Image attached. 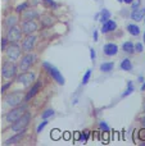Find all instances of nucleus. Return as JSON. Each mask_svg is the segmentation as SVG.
<instances>
[{"instance_id": "30", "label": "nucleus", "mask_w": 145, "mask_h": 146, "mask_svg": "<svg viewBox=\"0 0 145 146\" xmlns=\"http://www.w3.org/2000/svg\"><path fill=\"white\" fill-rule=\"evenodd\" d=\"M27 8H28V4H27V3H22V4H19L17 8H15V10H17L18 13H21V12H25Z\"/></svg>"}, {"instance_id": "9", "label": "nucleus", "mask_w": 145, "mask_h": 146, "mask_svg": "<svg viewBox=\"0 0 145 146\" xmlns=\"http://www.w3.org/2000/svg\"><path fill=\"white\" fill-rule=\"evenodd\" d=\"M33 62H35V55L31 53L26 54L19 62V69L21 71H27V69L33 64Z\"/></svg>"}, {"instance_id": "14", "label": "nucleus", "mask_w": 145, "mask_h": 146, "mask_svg": "<svg viewBox=\"0 0 145 146\" xmlns=\"http://www.w3.org/2000/svg\"><path fill=\"white\" fill-rule=\"evenodd\" d=\"M117 28V23L112 19H108L107 22L103 23V27H102V32L103 33H108L110 31H114Z\"/></svg>"}, {"instance_id": "25", "label": "nucleus", "mask_w": 145, "mask_h": 146, "mask_svg": "<svg viewBox=\"0 0 145 146\" xmlns=\"http://www.w3.org/2000/svg\"><path fill=\"white\" fill-rule=\"evenodd\" d=\"M113 68H114V64L112 62H107V63H103L100 66V71L102 72H110Z\"/></svg>"}, {"instance_id": "42", "label": "nucleus", "mask_w": 145, "mask_h": 146, "mask_svg": "<svg viewBox=\"0 0 145 146\" xmlns=\"http://www.w3.org/2000/svg\"><path fill=\"white\" fill-rule=\"evenodd\" d=\"M144 90H145V83H144L143 86H141V91H144Z\"/></svg>"}, {"instance_id": "36", "label": "nucleus", "mask_w": 145, "mask_h": 146, "mask_svg": "<svg viewBox=\"0 0 145 146\" xmlns=\"http://www.w3.org/2000/svg\"><path fill=\"white\" fill-rule=\"evenodd\" d=\"M44 1H46V3H48V4H49V5H53V7H57V4H55V3L53 1V0H44Z\"/></svg>"}, {"instance_id": "15", "label": "nucleus", "mask_w": 145, "mask_h": 146, "mask_svg": "<svg viewBox=\"0 0 145 146\" xmlns=\"http://www.w3.org/2000/svg\"><path fill=\"white\" fill-rule=\"evenodd\" d=\"M25 136V131H21V132H18L17 135H14L13 137H10V139H8L7 141L4 142V145H7V146H9V145H15V144H18V142L22 140V137Z\"/></svg>"}, {"instance_id": "11", "label": "nucleus", "mask_w": 145, "mask_h": 146, "mask_svg": "<svg viewBox=\"0 0 145 146\" xmlns=\"http://www.w3.org/2000/svg\"><path fill=\"white\" fill-rule=\"evenodd\" d=\"M33 80H35V74L31 72H23L21 76H18L17 81L19 83H22L23 86H28L31 85V83L33 82Z\"/></svg>"}, {"instance_id": "3", "label": "nucleus", "mask_w": 145, "mask_h": 146, "mask_svg": "<svg viewBox=\"0 0 145 146\" xmlns=\"http://www.w3.org/2000/svg\"><path fill=\"white\" fill-rule=\"evenodd\" d=\"M1 74L5 80H13L17 74V66L14 64L13 60L9 62H5L3 64V68H1Z\"/></svg>"}, {"instance_id": "29", "label": "nucleus", "mask_w": 145, "mask_h": 146, "mask_svg": "<svg viewBox=\"0 0 145 146\" xmlns=\"http://www.w3.org/2000/svg\"><path fill=\"white\" fill-rule=\"evenodd\" d=\"M90 77H91V69H87L86 73L84 74V77H82V85H86L89 82Z\"/></svg>"}, {"instance_id": "7", "label": "nucleus", "mask_w": 145, "mask_h": 146, "mask_svg": "<svg viewBox=\"0 0 145 146\" xmlns=\"http://www.w3.org/2000/svg\"><path fill=\"white\" fill-rule=\"evenodd\" d=\"M5 38L8 40V42H17V41H19L22 38V30L18 28L17 26L8 28Z\"/></svg>"}, {"instance_id": "40", "label": "nucleus", "mask_w": 145, "mask_h": 146, "mask_svg": "<svg viewBox=\"0 0 145 146\" xmlns=\"http://www.w3.org/2000/svg\"><path fill=\"white\" fill-rule=\"evenodd\" d=\"M141 124H143V127L145 128V115L143 117V118H141Z\"/></svg>"}, {"instance_id": "38", "label": "nucleus", "mask_w": 145, "mask_h": 146, "mask_svg": "<svg viewBox=\"0 0 145 146\" xmlns=\"http://www.w3.org/2000/svg\"><path fill=\"white\" fill-rule=\"evenodd\" d=\"M140 139H141V140H143V139L145 140V129H144V131H141V133H140Z\"/></svg>"}, {"instance_id": "41", "label": "nucleus", "mask_w": 145, "mask_h": 146, "mask_svg": "<svg viewBox=\"0 0 145 146\" xmlns=\"http://www.w3.org/2000/svg\"><path fill=\"white\" fill-rule=\"evenodd\" d=\"M94 40L98 41V32H94Z\"/></svg>"}, {"instance_id": "43", "label": "nucleus", "mask_w": 145, "mask_h": 146, "mask_svg": "<svg viewBox=\"0 0 145 146\" xmlns=\"http://www.w3.org/2000/svg\"><path fill=\"white\" fill-rule=\"evenodd\" d=\"M117 1H120V3H123V0H117Z\"/></svg>"}, {"instance_id": "8", "label": "nucleus", "mask_w": 145, "mask_h": 146, "mask_svg": "<svg viewBox=\"0 0 145 146\" xmlns=\"http://www.w3.org/2000/svg\"><path fill=\"white\" fill-rule=\"evenodd\" d=\"M37 30H39V26L33 19L25 21L22 25V33H26V35H31V33L36 32Z\"/></svg>"}, {"instance_id": "4", "label": "nucleus", "mask_w": 145, "mask_h": 146, "mask_svg": "<svg viewBox=\"0 0 145 146\" xmlns=\"http://www.w3.org/2000/svg\"><path fill=\"white\" fill-rule=\"evenodd\" d=\"M26 109H27V106H26V105L14 106L12 110L8 111V113L5 114V121L9 122V123H13V122H15L21 115H22V114L26 113Z\"/></svg>"}, {"instance_id": "22", "label": "nucleus", "mask_w": 145, "mask_h": 146, "mask_svg": "<svg viewBox=\"0 0 145 146\" xmlns=\"http://www.w3.org/2000/svg\"><path fill=\"white\" fill-rule=\"evenodd\" d=\"M127 31L132 36H139V33H140V28H139V26H136V25H128Z\"/></svg>"}, {"instance_id": "13", "label": "nucleus", "mask_w": 145, "mask_h": 146, "mask_svg": "<svg viewBox=\"0 0 145 146\" xmlns=\"http://www.w3.org/2000/svg\"><path fill=\"white\" fill-rule=\"evenodd\" d=\"M103 51H104V54L107 56H113L116 55V54L118 53V46L116 45V44H107V45H104V48H103Z\"/></svg>"}, {"instance_id": "32", "label": "nucleus", "mask_w": 145, "mask_h": 146, "mask_svg": "<svg viewBox=\"0 0 145 146\" xmlns=\"http://www.w3.org/2000/svg\"><path fill=\"white\" fill-rule=\"evenodd\" d=\"M46 124H48V119H44V122H41V123L39 124V127H37V133H41V131L46 127Z\"/></svg>"}, {"instance_id": "12", "label": "nucleus", "mask_w": 145, "mask_h": 146, "mask_svg": "<svg viewBox=\"0 0 145 146\" xmlns=\"http://www.w3.org/2000/svg\"><path fill=\"white\" fill-rule=\"evenodd\" d=\"M41 86H43V83H41V81H37V82H35V83H33V86H32V87H31V90L28 91V92H27V95H26V98H25V99H26V101H28V100H30V99H32L33 96H35L36 94H37L39 91L41 90Z\"/></svg>"}, {"instance_id": "21", "label": "nucleus", "mask_w": 145, "mask_h": 146, "mask_svg": "<svg viewBox=\"0 0 145 146\" xmlns=\"http://www.w3.org/2000/svg\"><path fill=\"white\" fill-rule=\"evenodd\" d=\"M121 69H122V71H127V72L132 69V64H131L130 59H123V60L121 62Z\"/></svg>"}, {"instance_id": "24", "label": "nucleus", "mask_w": 145, "mask_h": 146, "mask_svg": "<svg viewBox=\"0 0 145 146\" xmlns=\"http://www.w3.org/2000/svg\"><path fill=\"white\" fill-rule=\"evenodd\" d=\"M108 19H110V12L108 9H103L102 13H100V22L104 23Z\"/></svg>"}, {"instance_id": "35", "label": "nucleus", "mask_w": 145, "mask_h": 146, "mask_svg": "<svg viewBox=\"0 0 145 146\" xmlns=\"http://www.w3.org/2000/svg\"><path fill=\"white\" fill-rule=\"evenodd\" d=\"M90 56H91V60H95V58H96V53H95L94 49H90Z\"/></svg>"}, {"instance_id": "19", "label": "nucleus", "mask_w": 145, "mask_h": 146, "mask_svg": "<svg viewBox=\"0 0 145 146\" xmlns=\"http://www.w3.org/2000/svg\"><path fill=\"white\" fill-rule=\"evenodd\" d=\"M90 136V132L89 131H85V132H77L76 133V141L77 142H82V144H86L87 139Z\"/></svg>"}, {"instance_id": "17", "label": "nucleus", "mask_w": 145, "mask_h": 146, "mask_svg": "<svg viewBox=\"0 0 145 146\" xmlns=\"http://www.w3.org/2000/svg\"><path fill=\"white\" fill-rule=\"evenodd\" d=\"M17 23H18V18L15 17V15H9V17H7L4 21V26L7 28L14 27V26H17Z\"/></svg>"}, {"instance_id": "10", "label": "nucleus", "mask_w": 145, "mask_h": 146, "mask_svg": "<svg viewBox=\"0 0 145 146\" xmlns=\"http://www.w3.org/2000/svg\"><path fill=\"white\" fill-rule=\"evenodd\" d=\"M35 44H36V36H33L32 33H31V35H27V37L22 41V49L25 51H27V53H30L31 50H33Z\"/></svg>"}, {"instance_id": "27", "label": "nucleus", "mask_w": 145, "mask_h": 146, "mask_svg": "<svg viewBox=\"0 0 145 146\" xmlns=\"http://www.w3.org/2000/svg\"><path fill=\"white\" fill-rule=\"evenodd\" d=\"M50 136H51V139L55 140V141H57V140H59V139L62 137V132L59 131V129H57V128H55V129H53V131H51Z\"/></svg>"}, {"instance_id": "5", "label": "nucleus", "mask_w": 145, "mask_h": 146, "mask_svg": "<svg viewBox=\"0 0 145 146\" xmlns=\"http://www.w3.org/2000/svg\"><path fill=\"white\" fill-rule=\"evenodd\" d=\"M4 51H5V55H7L8 59H10V60H17L21 56V51L22 50H21V48L15 42H10L8 46H5Z\"/></svg>"}, {"instance_id": "28", "label": "nucleus", "mask_w": 145, "mask_h": 146, "mask_svg": "<svg viewBox=\"0 0 145 146\" xmlns=\"http://www.w3.org/2000/svg\"><path fill=\"white\" fill-rule=\"evenodd\" d=\"M54 114H55V113H54L53 109H48V110H45L43 114H41V118H43V119H48V118H50V117H53Z\"/></svg>"}, {"instance_id": "39", "label": "nucleus", "mask_w": 145, "mask_h": 146, "mask_svg": "<svg viewBox=\"0 0 145 146\" xmlns=\"http://www.w3.org/2000/svg\"><path fill=\"white\" fill-rule=\"evenodd\" d=\"M123 3H126V4H132L134 0H123Z\"/></svg>"}, {"instance_id": "45", "label": "nucleus", "mask_w": 145, "mask_h": 146, "mask_svg": "<svg viewBox=\"0 0 145 146\" xmlns=\"http://www.w3.org/2000/svg\"><path fill=\"white\" fill-rule=\"evenodd\" d=\"M144 21H145V17H144Z\"/></svg>"}, {"instance_id": "2", "label": "nucleus", "mask_w": 145, "mask_h": 146, "mask_svg": "<svg viewBox=\"0 0 145 146\" xmlns=\"http://www.w3.org/2000/svg\"><path fill=\"white\" fill-rule=\"evenodd\" d=\"M30 119H31V114L30 113H25L19 117L15 122H13L12 124V129L14 132H21V131H25L26 127L28 126L30 123Z\"/></svg>"}, {"instance_id": "44", "label": "nucleus", "mask_w": 145, "mask_h": 146, "mask_svg": "<svg viewBox=\"0 0 145 146\" xmlns=\"http://www.w3.org/2000/svg\"><path fill=\"white\" fill-rule=\"evenodd\" d=\"M144 42H145V32H144Z\"/></svg>"}, {"instance_id": "18", "label": "nucleus", "mask_w": 145, "mask_h": 146, "mask_svg": "<svg viewBox=\"0 0 145 146\" xmlns=\"http://www.w3.org/2000/svg\"><path fill=\"white\" fill-rule=\"evenodd\" d=\"M37 12H36L35 9H26L25 13H23V19L28 21V19H35V18H37Z\"/></svg>"}, {"instance_id": "26", "label": "nucleus", "mask_w": 145, "mask_h": 146, "mask_svg": "<svg viewBox=\"0 0 145 146\" xmlns=\"http://www.w3.org/2000/svg\"><path fill=\"white\" fill-rule=\"evenodd\" d=\"M134 90H135V87H134V83L131 82V81H128L127 83V88H126V91L122 94V98H126V96H128L130 94L134 92Z\"/></svg>"}, {"instance_id": "34", "label": "nucleus", "mask_w": 145, "mask_h": 146, "mask_svg": "<svg viewBox=\"0 0 145 146\" xmlns=\"http://www.w3.org/2000/svg\"><path fill=\"white\" fill-rule=\"evenodd\" d=\"M10 86H12V81H9V82H8L7 85H4V86H3V88H1V92H5V91H7L8 88L10 87Z\"/></svg>"}, {"instance_id": "16", "label": "nucleus", "mask_w": 145, "mask_h": 146, "mask_svg": "<svg viewBox=\"0 0 145 146\" xmlns=\"http://www.w3.org/2000/svg\"><path fill=\"white\" fill-rule=\"evenodd\" d=\"M145 17V8H138V9L132 10L131 13V18L134 21H141Z\"/></svg>"}, {"instance_id": "23", "label": "nucleus", "mask_w": 145, "mask_h": 146, "mask_svg": "<svg viewBox=\"0 0 145 146\" xmlns=\"http://www.w3.org/2000/svg\"><path fill=\"white\" fill-rule=\"evenodd\" d=\"M134 42H131V41H126V42H123L122 45V49L125 53H134Z\"/></svg>"}, {"instance_id": "33", "label": "nucleus", "mask_w": 145, "mask_h": 146, "mask_svg": "<svg viewBox=\"0 0 145 146\" xmlns=\"http://www.w3.org/2000/svg\"><path fill=\"white\" fill-rule=\"evenodd\" d=\"M134 50H135L136 53H141V51H143V44L138 42L135 46H134Z\"/></svg>"}, {"instance_id": "37", "label": "nucleus", "mask_w": 145, "mask_h": 146, "mask_svg": "<svg viewBox=\"0 0 145 146\" xmlns=\"http://www.w3.org/2000/svg\"><path fill=\"white\" fill-rule=\"evenodd\" d=\"M64 139L69 140V139H71V133H69V132H66V133H64Z\"/></svg>"}, {"instance_id": "20", "label": "nucleus", "mask_w": 145, "mask_h": 146, "mask_svg": "<svg viewBox=\"0 0 145 146\" xmlns=\"http://www.w3.org/2000/svg\"><path fill=\"white\" fill-rule=\"evenodd\" d=\"M54 18L50 17V15H43L41 17V23H43L44 26H46V27H50L51 25H54Z\"/></svg>"}, {"instance_id": "1", "label": "nucleus", "mask_w": 145, "mask_h": 146, "mask_svg": "<svg viewBox=\"0 0 145 146\" xmlns=\"http://www.w3.org/2000/svg\"><path fill=\"white\" fill-rule=\"evenodd\" d=\"M43 67L46 69V72L51 76V78H53L54 81H57V83H59V85H64V83H66V80H64V77L62 76V73L59 72L53 64L48 63V62H44Z\"/></svg>"}, {"instance_id": "6", "label": "nucleus", "mask_w": 145, "mask_h": 146, "mask_svg": "<svg viewBox=\"0 0 145 146\" xmlns=\"http://www.w3.org/2000/svg\"><path fill=\"white\" fill-rule=\"evenodd\" d=\"M23 100V95L19 92V91H14V92H10L5 96V103L7 105H9L10 108H14V106H18Z\"/></svg>"}, {"instance_id": "31", "label": "nucleus", "mask_w": 145, "mask_h": 146, "mask_svg": "<svg viewBox=\"0 0 145 146\" xmlns=\"http://www.w3.org/2000/svg\"><path fill=\"white\" fill-rule=\"evenodd\" d=\"M99 127H100V129H102V131H104L105 133H107V132H109V126H108L107 123H105V122H100L99 123Z\"/></svg>"}]
</instances>
